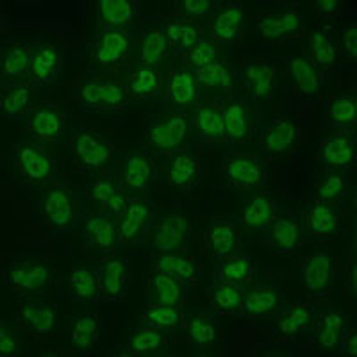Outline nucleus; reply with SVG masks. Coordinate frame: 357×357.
I'll return each mask as SVG.
<instances>
[{
	"instance_id": "58836bf2",
	"label": "nucleus",
	"mask_w": 357,
	"mask_h": 357,
	"mask_svg": "<svg viewBox=\"0 0 357 357\" xmlns=\"http://www.w3.org/2000/svg\"><path fill=\"white\" fill-rule=\"evenodd\" d=\"M38 41L18 40L9 38L2 45V56H0V72H2V82L24 81L33 63L34 50Z\"/></svg>"
},
{
	"instance_id": "1a4fd4ad",
	"label": "nucleus",
	"mask_w": 357,
	"mask_h": 357,
	"mask_svg": "<svg viewBox=\"0 0 357 357\" xmlns=\"http://www.w3.org/2000/svg\"><path fill=\"white\" fill-rule=\"evenodd\" d=\"M236 89L243 91V98L252 102L257 109L268 106L275 98L279 81H277V66L273 59L268 57H247L234 66Z\"/></svg>"
},
{
	"instance_id": "79ce46f5",
	"label": "nucleus",
	"mask_w": 357,
	"mask_h": 357,
	"mask_svg": "<svg viewBox=\"0 0 357 357\" xmlns=\"http://www.w3.org/2000/svg\"><path fill=\"white\" fill-rule=\"evenodd\" d=\"M122 84L130 100H159L165 79L161 75V68L130 65L123 72Z\"/></svg>"
},
{
	"instance_id": "c756f323",
	"label": "nucleus",
	"mask_w": 357,
	"mask_h": 357,
	"mask_svg": "<svg viewBox=\"0 0 357 357\" xmlns=\"http://www.w3.org/2000/svg\"><path fill=\"white\" fill-rule=\"evenodd\" d=\"M259 236L272 254H291L302 240V216L282 209Z\"/></svg>"
},
{
	"instance_id": "a211bd4d",
	"label": "nucleus",
	"mask_w": 357,
	"mask_h": 357,
	"mask_svg": "<svg viewBox=\"0 0 357 357\" xmlns=\"http://www.w3.org/2000/svg\"><path fill=\"white\" fill-rule=\"evenodd\" d=\"M301 139V126L296 118H272L261 122L257 130L261 154L266 161H275L291 154Z\"/></svg>"
},
{
	"instance_id": "2f4dec72",
	"label": "nucleus",
	"mask_w": 357,
	"mask_h": 357,
	"mask_svg": "<svg viewBox=\"0 0 357 357\" xmlns=\"http://www.w3.org/2000/svg\"><path fill=\"white\" fill-rule=\"evenodd\" d=\"M130 284V264L120 252L100 259V291L104 304H120L127 301Z\"/></svg>"
},
{
	"instance_id": "e2e57ef3",
	"label": "nucleus",
	"mask_w": 357,
	"mask_h": 357,
	"mask_svg": "<svg viewBox=\"0 0 357 357\" xmlns=\"http://www.w3.org/2000/svg\"><path fill=\"white\" fill-rule=\"evenodd\" d=\"M340 350L345 356H354L357 352V333H356V324L350 321L349 327L345 329L343 336L340 341Z\"/></svg>"
},
{
	"instance_id": "7c9ffc66",
	"label": "nucleus",
	"mask_w": 357,
	"mask_h": 357,
	"mask_svg": "<svg viewBox=\"0 0 357 357\" xmlns=\"http://www.w3.org/2000/svg\"><path fill=\"white\" fill-rule=\"evenodd\" d=\"M142 22L139 2L132 0H98L97 2L98 31H126L134 36Z\"/></svg>"
},
{
	"instance_id": "423d86ee",
	"label": "nucleus",
	"mask_w": 357,
	"mask_h": 357,
	"mask_svg": "<svg viewBox=\"0 0 357 357\" xmlns=\"http://www.w3.org/2000/svg\"><path fill=\"white\" fill-rule=\"evenodd\" d=\"M57 280L54 261L45 254L20 252L4 270V284L22 296H41Z\"/></svg>"
},
{
	"instance_id": "473e14b6",
	"label": "nucleus",
	"mask_w": 357,
	"mask_h": 357,
	"mask_svg": "<svg viewBox=\"0 0 357 357\" xmlns=\"http://www.w3.org/2000/svg\"><path fill=\"white\" fill-rule=\"evenodd\" d=\"M286 79L302 98H317L325 88V72L307 54L286 59Z\"/></svg>"
},
{
	"instance_id": "7ed1b4c3",
	"label": "nucleus",
	"mask_w": 357,
	"mask_h": 357,
	"mask_svg": "<svg viewBox=\"0 0 357 357\" xmlns=\"http://www.w3.org/2000/svg\"><path fill=\"white\" fill-rule=\"evenodd\" d=\"M84 191L68 181H56L40 191L38 199V220L52 232L77 231L82 216L86 215Z\"/></svg>"
},
{
	"instance_id": "dca6fc26",
	"label": "nucleus",
	"mask_w": 357,
	"mask_h": 357,
	"mask_svg": "<svg viewBox=\"0 0 357 357\" xmlns=\"http://www.w3.org/2000/svg\"><path fill=\"white\" fill-rule=\"evenodd\" d=\"M79 238H81L82 248L89 256L109 257L122 252L120 248V236H118L116 220L113 216L100 215L95 211H86L79 223Z\"/></svg>"
},
{
	"instance_id": "f8f14e48",
	"label": "nucleus",
	"mask_w": 357,
	"mask_h": 357,
	"mask_svg": "<svg viewBox=\"0 0 357 357\" xmlns=\"http://www.w3.org/2000/svg\"><path fill=\"white\" fill-rule=\"evenodd\" d=\"M155 204L151 197H130L122 213L116 216V229L122 250H145L146 238L155 218Z\"/></svg>"
},
{
	"instance_id": "6ab92c4d",
	"label": "nucleus",
	"mask_w": 357,
	"mask_h": 357,
	"mask_svg": "<svg viewBox=\"0 0 357 357\" xmlns=\"http://www.w3.org/2000/svg\"><path fill=\"white\" fill-rule=\"evenodd\" d=\"M68 114L57 102H41L31 111L25 127L27 138L41 143L47 149H57L65 138Z\"/></svg>"
},
{
	"instance_id": "f03ea898",
	"label": "nucleus",
	"mask_w": 357,
	"mask_h": 357,
	"mask_svg": "<svg viewBox=\"0 0 357 357\" xmlns=\"http://www.w3.org/2000/svg\"><path fill=\"white\" fill-rule=\"evenodd\" d=\"M266 159L250 152H225L215 175L216 191L222 199H241L259 193L266 186Z\"/></svg>"
},
{
	"instance_id": "393cba45",
	"label": "nucleus",
	"mask_w": 357,
	"mask_h": 357,
	"mask_svg": "<svg viewBox=\"0 0 357 357\" xmlns=\"http://www.w3.org/2000/svg\"><path fill=\"white\" fill-rule=\"evenodd\" d=\"M104 337V317L97 305H84L68 320V340L75 352L88 354Z\"/></svg>"
},
{
	"instance_id": "ddd939ff",
	"label": "nucleus",
	"mask_w": 357,
	"mask_h": 357,
	"mask_svg": "<svg viewBox=\"0 0 357 357\" xmlns=\"http://www.w3.org/2000/svg\"><path fill=\"white\" fill-rule=\"evenodd\" d=\"M261 111L243 97L229 95L223 98V134L225 149L234 151L236 145H243L257 136L261 126Z\"/></svg>"
},
{
	"instance_id": "412c9836",
	"label": "nucleus",
	"mask_w": 357,
	"mask_h": 357,
	"mask_svg": "<svg viewBox=\"0 0 357 357\" xmlns=\"http://www.w3.org/2000/svg\"><path fill=\"white\" fill-rule=\"evenodd\" d=\"M162 18L159 22H142L139 29L132 36V65L161 68L172 54L165 33Z\"/></svg>"
},
{
	"instance_id": "f3484780",
	"label": "nucleus",
	"mask_w": 357,
	"mask_h": 357,
	"mask_svg": "<svg viewBox=\"0 0 357 357\" xmlns=\"http://www.w3.org/2000/svg\"><path fill=\"white\" fill-rule=\"evenodd\" d=\"M202 98L204 93L197 82L195 72L178 61V65H175L165 79L159 106L167 109L191 111Z\"/></svg>"
},
{
	"instance_id": "c85d7f7f",
	"label": "nucleus",
	"mask_w": 357,
	"mask_h": 357,
	"mask_svg": "<svg viewBox=\"0 0 357 357\" xmlns=\"http://www.w3.org/2000/svg\"><path fill=\"white\" fill-rule=\"evenodd\" d=\"M43 98L29 81L2 82L0 89V111L2 116L15 123H25L29 114Z\"/></svg>"
},
{
	"instance_id": "a18cd8bd",
	"label": "nucleus",
	"mask_w": 357,
	"mask_h": 357,
	"mask_svg": "<svg viewBox=\"0 0 357 357\" xmlns=\"http://www.w3.org/2000/svg\"><path fill=\"white\" fill-rule=\"evenodd\" d=\"M320 159L327 170L347 172L356 167V138L354 134L337 132L324 139L320 145Z\"/></svg>"
},
{
	"instance_id": "5701e85b",
	"label": "nucleus",
	"mask_w": 357,
	"mask_h": 357,
	"mask_svg": "<svg viewBox=\"0 0 357 357\" xmlns=\"http://www.w3.org/2000/svg\"><path fill=\"white\" fill-rule=\"evenodd\" d=\"M66 289L73 302L82 305L102 304L100 259H72Z\"/></svg>"
},
{
	"instance_id": "6e6d98bb",
	"label": "nucleus",
	"mask_w": 357,
	"mask_h": 357,
	"mask_svg": "<svg viewBox=\"0 0 357 357\" xmlns=\"http://www.w3.org/2000/svg\"><path fill=\"white\" fill-rule=\"evenodd\" d=\"M350 184L347 181V172L327 170V175L318 183L314 190V199L317 202L324 204H341L349 197Z\"/></svg>"
},
{
	"instance_id": "6e6552de",
	"label": "nucleus",
	"mask_w": 357,
	"mask_h": 357,
	"mask_svg": "<svg viewBox=\"0 0 357 357\" xmlns=\"http://www.w3.org/2000/svg\"><path fill=\"white\" fill-rule=\"evenodd\" d=\"M193 234V223L178 206L167 207L165 211L155 213L145 250L149 257L168 252H186Z\"/></svg>"
},
{
	"instance_id": "4468645a",
	"label": "nucleus",
	"mask_w": 357,
	"mask_h": 357,
	"mask_svg": "<svg viewBox=\"0 0 357 357\" xmlns=\"http://www.w3.org/2000/svg\"><path fill=\"white\" fill-rule=\"evenodd\" d=\"M193 149L213 151L225 145L223 134V98L204 97L190 113Z\"/></svg>"
},
{
	"instance_id": "f704fd0d",
	"label": "nucleus",
	"mask_w": 357,
	"mask_h": 357,
	"mask_svg": "<svg viewBox=\"0 0 357 357\" xmlns=\"http://www.w3.org/2000/svg\"><path fill=\"white\" fill-rule=\"evenodd\" d=\"M302 236L309 241H329L341 227V213L333 204L314 202L302 213Z\"/></svg>"
},
{
	"instance_id": "c9c22d12",
	"label": "nucleus",
	"mask_w": 357,
	"mask_h": 357,
	"mask_svg": "<svg viewBox=\"0 0 357 357\" xmlns=\"http://www.w3.org/2000/svg\"><path fill=\"white\" fill-rule=\"evenodd\" d=\"M145 288L146 304L178 305V307H183L193 286L167 272L152 270L149 275H145Z\"/></svg>"
},
{
	"instance_id": "680f3d73",
	"label": "nucleus",
	"mask_w": 357,
	"mask_h": 357,
	"mask_svg": "<svg viewBox=\"0 0 357 357\" xmlns=\"http://www.w3.org/2000/svg\"><path fill=\"white\" fill-rule=\"evenodd\" d=\"M312 13L314 17L321 22H329V24H336L341 20V6L336 0H317L312 2Z\"/></svg>"
},
{
	"instance_id": "5fc2aeb1",
	"label": "nucleus",
	"mask_w": 357,
	"mask_h": 357,
	"mask_svg": "<svg viewBox=\"0 0 357 357\" xmlns=\"http://www.w3.org/2000/svg\"><path fill=\"white\" fill-rule=\"evenodd\" d=\"M142 324L172 333L184 325V311L178 305L146 304L142 309Z\"/></svg>"
},
{
	"instance_id": "052dcab7",
	"label": "nucleus",
	"mask_w": 357,
	"mask_h": 357,
	"mask_svg": "<svg viewBox=\"0 0 357 357\" xmlns=\"http://www.w3.org/2000/svg\"><path fill=\"white\" fill-rule=\"evenodd\" d=\"M337 49H340V56L343 54L345 57L356 61L357 56V24L356 20H349L343 29H341V41H337Z\"/></svg>"
},
{
	"instance_id": "3c124183",
	"label": "nucleus",
	"mask_w": 357,
	"mask_h": 357,
	"mask_svg": "<svg viewBox=\"0 0 357 357\" xmlns=\"http://www.w3.org/2000/svg\"><path fill=\"white\" fill-rule=\"evenodd\" d=\"M216 279L234 282V284H248L256 277L254 257L245 248L216 259Z\"/></svg>"
},
{
	"instance_id": "cd10ccee",
	"label": "nucleus",
	"mask_w": 357,
	"mask_h": 357,
	"mask_svg": "<svg viewBox=\"0 0 357 357\" xmlns=\"http://www.w3.org/2000/svg\"><path fill=\"white\" fill-rule=\"evenodd\" d=\"M317 317V307L307 301L282 302L280 307L273 312V334L280 340H295L301 334L312 329Z\"/></svg>"
},
{
	"instance_id": "37998d69",
	"label": "nucleus",
	"mask_w": 357,
	"mask_h": 357,
	"mask_svg": "<svg viewBox=\"0 0 357 357\" xmlns=\"http://www.w3.org/2000/svg\"><path fill=\"white\" fill-rule=\"evenodd\" d=\"M324 127L343 134H352L357 123V97L354 91L337 93L325 100L321 109Z\"/></svg>"
},
{
	"instance_id": "39448f33",
	"label": "nucleus",
	"mask_w": 357,
	"mask_h": 357,
	"mask_svg": "<svg viewBox=\"0 0 357 357\" xmlns=\"http://www.w3.org/2000/svg\"><path fill=\"white\" fill-rule=\"evenodd\" d=\"M191 111L159 107L158 113L146 120L143 129V145L152 155H170L190 146Z\"/></svg>"
},
{
	"instance_id": "8fccbe9b",
	"label": "nucleus",
	"mask_w": 357,
	"mask_h": 357,
	"mask_svg": "<svg viewBox=\"0 0 357 357\" xmlns=\"http://www.w3.org/2000/svg\"><path fill=\"white\" fill-rule=\"evenodd\" d=\"M307 49L312 61L317 63L324 72H336L340 49H337V38L327 27H318L311 31L307 40Z\"/></svg>"
},
{
	"instance_id": "aec40b11",
	"label": "nucleus",
	"mask_w": 357,
	"mask_h": 357,
	"mask_svg": "<svg viewBox=\"0 0 357 357\" xmlns=\"http://www.w3.org/2000/svg\"><path fill=\"white\" fill-rule=\"evenodd\" d=\"M82 191H84L86 207H93V209H88V211L100 213V215L113 216V218H116L122 213V209L130 199V195L123 190L122 184L118 183L114 174L91 177Z\"/></svg>"
},
{
	"instance_id": "603ef678",
	"label": "nucleus",
	"mask_w": 357,
	"mask_h": 357,
	"mask_svg": "<svg viewBox=\"0 0 357 357\" xmlns=\"http://www.w3.org/2000/svg\"><path fill=\"white\" fill-rule=\"evenodd\" d=\"M193 72H195L197 82H199L202 93L207 89V91H223V93H227V97L234 95V66L227 59H220V61L193 70Z\"/></svg>"
},
{
	"instance_id": "e433bc0d",
	"label": "nucleus",
	"mask_w": 357,
	"mask_h": 357,
	"mask_svg": "<svg viewBox=\"0 0 357 357\" xmlns=\"http://www.w3.org/2000/svg\"><path fill=\"white\" fill-rule=\"evenodd\" d=\"M17 317L22 327L27 333L43 337L49 336L57 327L56 304L45 301H36L34 296H22L18 298Z\"/></svg>"
},
{
	"instance_id": "f257e3e1",
	"label": "nucleus",
	"mask_w": 357,
	"mask_h": 357,
	"mask_svg": "<svg viewBox=\"0 0 357 357\" xmlns=\"http://www.w3.org/2000/svg\"><path fill=\"white\" fill-rule=\"evenodd\" d=\"M8 175L22 191H41L57 178V162L49 149L31 138L18 139L6 154Z\"/></svg>"
},
{
	"instance_id": "4be33fe9",
	"label": "nucleus",
	"mask_w": 357,
	"mask_h": 357,
	"mask_svg": "<svg viewBox=\"0 0 357 357\" xmlns=\"http://www.w3.org/2000/svg\"><path fill=\"white\" fill-rule=\"evenodd\" d=\"M256 31L261 41L266 43H288L304 34L302 15L293 8L259 13L256 18Z\"/></svg>"
},
{
	"instance_id": "4c0bfd02",
	"label": "nucleus",
	"mask_w": 357,
	"mask_h": 357,
	"mask_svg": "<svg viewBox=\"0 0 357 357\" xmlns=\"http://www.w3.org/2000/svg\"><path fill=\"white\" fill-rule=\"evenodd\" d=\"M220 314L213 307H193L184 312V331L193 350H206L218 341Z\"/></svg>"
},
{
	"instance_id": "72a5a7b5",
	"label": "nucleus",
	"mask_w": 357,
	"mask_h": 357,
	"mask_svg": "<svg viewBox=\"0 0 357 357\" xmlns=\"http://www.w3.org/2000/svg\"><path fill=\"white\" fill-rule=\"evenodd\" d=\"M168 183L183 193H193L202 183V159L193 146L168 155Z\"/></svg>"
},
{
	"instance_id": "09e8293b",
	"label": "nucleus",
	"mask_w": 357,
	"mask_h": 357,
	"mask_svg": "<svg viewBox=\"0 0 357 357\" xmlns=\"http://www.w3.org/2000/svg\"><path fill=\"white\" fill-rule=\"evenodd\" d=\"M162 33L175 57H183L200 38V25L195 20L170 17L162 18Z\"/></svg>"
},
{
	"instance_id": "c03bdc74",
	"label": "nucleus",
	"mask_w": 357,
	"mask_h": 357,
	"mask_svg": "<svg viewBox=\"0 0 357 357\" xmlns=\"http://www.w3.org/2000/svg\"><path fill=\"white\" fill-rule=\"evenodd\" d=\"M170 333L162 329H155L151 325H138L130 331L127 336L126 347H123V354L126 356H162L167 354L170 345Z\"/></svg>"
},
{
	"instance_id": "bb28decb",
	"label": "nucleus",
	"mask_w": 357,
	"mask_h": 357,
	"mask_svg": "<svg viewBox=\"0 0 357 357\" xmlns=\"http://www.w3.org/2000/svg\"><path fill=\"white\" fill-rule=\"evenodd\" d=\"M282 209L284 207L279 200L270 199L266 193L259 191L243 200L240 209L232 215V220L241 231L248 234H261Z\"/></svg>"
},
{
	"instance_id": "4d7b16f0",
	"label": "nucleus",
	"mask_w": 357,
	"mask_h": 357,
	"mask_svg": "<svg viewBox=\"0 0 357 357\" xmlns=\"http://www.w3.org/2000/svg\"><path fill=\"white\" fill-rule=\"evenodd\" d=\"M220 59H223V56L218 43L213 41L211 38H202V36L197 40V43L193 45V47H191L183 57H178V61L184 63L186 66H190L191 70L204 68V66L220 61Z\"/></svg>"
},
{
	"instance_id": "a878e982",
	"label": "nucleus",
	"mask_w": 357,
	"mask_h": 357,
	"mask_svg": "<svg viewBox=\"0 0 357 357\" xmlns=\"http://www.w3.org/2000/svg\"><path fill=\"white\" fill-rule=\"evenodd\" d=\"M282 302H284V293L279 282L270 279L256 280L254 277L248 284H245L240 314L248 318L270 317L280 307Z\"/></svg>"
},
{
	"instance_id": "9d476101",
	"label": "nucleus",
	"mask_w": 357,
	"mask_h": 357,
	"mask_svg": "<svg viewBox=\"0 0 357 357\" xmlns=\"http://www.w3.org/2000/svg\"><path fill=\"white\" fill-rule=\"evenodd\" d=\"M116 178L130 197H151L159 181L155 155L145 146L126 149L116 155Z\"/></svg>"
},
{
	"instance_id": "13d9d810",
	"label": "nucleus",
	"mask_w": 357,
	"mask_h": 357,
	"mask_svg": "<svg viewBox=\"0 0 357 357\" xmlns=\"http://www.w3.org/2000/svg\"><path fill=\"white\" fill-rule=\"evenodd\" d=\"M24 327L18 317L0 321V354L4 357H15L25 354Z\"/></svg>"
},
{
	"instance_id": "de8ad7c7",
	"label": "nucleus",
	"mask_w": 357,
	"mask_h": 357,
	"mask_svg": "<svg viewBox=\"0 0 357 357\" xmlns=\"http://www.w3.org/2000/svg\"><path fill=\"white\" fill-rule=\"evenodd\" d=\"M350 320L337 309H321L317 311L314 324H312V334L317 340V345L325 352L340 349V341L345 329L349 327Z\"/></svg>"
},
{
	"instance_id": "20e7f679",
	"label": "nucleus",
	"mask_w": 357,
	"mask_h": 357,
	"mask_svg": "<svg viewBox=\"0 0 357 357\" xmlns=\"http://www.w3.org/2000/svg\"><path fill=\"white\" fill-rule=\"evenodd\" d=\"M73 98L84 113L98 116H122L130 109V97L114 75H88L79 79Z\"/></svg>"
},
{
	"instance_id": "0eeeda50",
	"label": "nucleus",
	"mask_w": 357,
	"mask_h": 357,
	"mask_svg": "<svg viewBox=\"0 0 357 357\" xmlns=\"http://www.w3.org/2000/svg\"><path fill=\"white\" fill-rule=\"evenodd\" d=\"M70 155L81 174L97 177L111 162H116L118 151L107 134L88 126H75L70 129Z\"/></svg>"
},
{
	"instance_id": "2eb2a0df",
	"label": "nucleus",
	"mask_w": 357,
	"mask_h": 357,
	"mask_svg": "<svg viewBox=\"0 0 357 357\" xmlns=\"http://www.w3.org/2000/svg\"><path fill=\"white\" fill-rule=\"evenodd\" d=\"M65 54L57 45L50 41H38L33 63L24 81L31 82L43 98L59 88L65 77Z\"/></svg>"
},
{
	"instance_id": "b1692460",
	"label": "nucleus",
	"mask_w": 357,
	"mask_h": 357,
	"mask_svg": "<svg viewBox=\"0 0 357 357\" xmlns=\"http://www.w3.org/2000/svg\"><path fill=\"white\" fill-rule=\"evenodd\" d=\"M301 277L311 295H327L337 284L336 259L327 248H317L302 261Z\"/></svg>"
},
{
	"instance_id": "ea45409f",
	"label": "nucleus",
	"mask_w": 357,
	"mask_h": 357,
	"mask_svg": "<svg viewBox=\"0 0 357 357\" xmlns=\"http://www.w3.org/2000/svg\"><path fill=\"white\" fill-rule=\"evenodd\" d=\"M209 36L216 43H238L245 36V8L240 2L220 4L213 13Z\"/></svg>"
},
{
	"instance_id": "49530a36",
	"label": "nucleus",
	"mask_w": 357,
	"mask_h": 357,
	"mask_svg": "<svg viewBox=\"0 0 357 357\" xmlns=\"http://www.w3.org/2000/svg\"><path fill=\"white\" fill-rule=\"evenodd\" d=\"M152 270L167 272L177 279L184 280L195 288V284L202 275V264L197 257L188 256L186 252H168V254H158L151 257Z\"/></svg>"
},
{
	"instance_id": "a19ab883",
	"label": "nucleus",
	"mask_w": 357,
	"mask_h": 357,
	"mask_svg": "<svg viewBox=\"0 0 357 357\" xmlns=\"http://www.w3.org/2000/svg\"><path fill=\"white\" fill-rule=\"evenodd\" d=\"M204 243L207 250L213 254L215 261L245 248L243 240H241V229L236 225L232 218H215L207 223L204 231Z\"/></svg>"
},
{
	"instance_id": "9b49d317",
	"label": "nucleus",
	"mask_w": 357,
	"mask_h": 357,
	"mask_svg": "<svg viewBox=\"0 0 357 357\" xmlns=\"http://www.w3.org/2000/svg\"><path fill=\"white\" fill-rule=\"evenodd\" d=\"M132 61V34L126 31H98L95 38L88 75H114L126 72Z\"/></svg>"
},
{
	"instance_id": "bf43d9fd",
	"label": "nucleus",
	"mask_w": 357,
	"mask_h": 357,
	"mask_svg": "<svg viewBox=\"0 0 357 357\" xmlns=\"http://www.w3.org/2000/svg\"><path fill=\"white\" fill-rule=\"evenodd\" d=\"M218 6V2H211V0H178V2H174V17L188 18V20L213 17Z\"/></svg>"
},
{
	"instance_id": "864d4df0",
	"label": "nucleus",
	"mask_w": 357,
	"mask_h": 357,
	"mask_svg": "<svg viewBox=\"0 0 357 357\" xmlns=\"http://www.w3.org/2000/svg\"><path fill=\"white\" fill-rule=\"evenodd\" d=\"M243 284H234L227 280H213L211 286V307L222 314H240L243 302Z\"/></svg>"
}]
</instances>
